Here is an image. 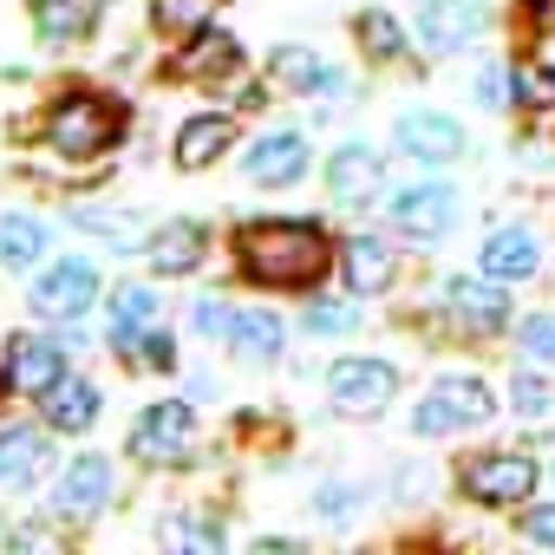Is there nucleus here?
Returning a JSON list of instances; mask_svg holds the SVG:
<instances>
[{"label":"nucleus","instance_id":"nucleus-8","mask_svg":"<svg viewBox=\"0 0 555 555\" xmlns=\"http://www.w3.org/2000/svg\"><path fill=\"white\" fill-rule=\"evenodd\" d=\"M190 444H196V405H183V399H157L131 418V457L151 464V470L183 464Z\"/></svg>","mask_w":555,"mask_h":555},{"label":"nucleus","instance_id":"nucleus-27","mask_svg":"<svg viewBox=\"0 0 555 555\" xmlns=\"http://www.w3.org/2000/svg\"><path fill=\"white\" fill-rule=\"evenodd\" d=\"M27 14H34V34L47 47H73L92 34V8L86 0H27Z\"/></svg>","mask_w":555,"mask_h":555},{"label":"nucleus","instance_id":"nucleus-19","mask_svg":"<svg viewBox=\"0 0 555 555\" xmlns=\"http://www.w3.org/2000/svg\"><path fill=\"white\" fill-rule=\"evenodd\" d=\"M203 255H209V229H203L196 216L164 222V229L144 235V261H151L157 274H190V268H203Z\"/></svg>","mask_w":555,"mask_h":555},{"label":"nucleus","instance_id":"nucleus-37","mask_svg":"<svg viewBox=\"0 0 555 555\" xmlns=\"http://www.w3.org/2000/svg\"><path fill=\"white\" fill-rule=\"evenodd\" d=\"M229 321H235V308H229L222 295H203V301H196V314H190V327H196V334H209V340H222V334H229Z\"/></svg>","mask_w":555,"mask_h":555},{"label":"nucleus","instance_id":"nucleus-38","mask_svg":"<svg viewBox=\"0 0 555 555\" xmlns=\"http://www.w3.org/2000/svg\"><path fill=\"white\" fill-rule=\"evenodd\" d=\"M522 542H529V548H555V503L522 509Z\"/></svg>","mask_w":555,"mask_h":555},{"label":"nucleus","instance_id":"nucleus-7","mask_svg":"<svg viewBox=\"0 0 555 555\" xmlns=\"http://www.w3.org/2000/svg\"><path fill=\"white\" fill-rule=\"evenodd\" d=\"M327 399H334L340 418H379L399 399V366L392 360H373V353H347L327 373Z\"/></svg>","mask_w":555,"mask_h":555},{"label":"nucleus","instance_id":"nucleus-5","mask_svg":"<svg viewBox=\"0 0 555 555\" xmlns=\"http://www.w3.org/2000/svg\"><path fill=\"white\" fill-rule=\"evenodd\" d=\"M27 308L47 321V327H79L92 308H99V261L86 255H60L40 268V282L27 295Z\"/></svg>","mask_w":555,"mask_h":555},{"label":"nucleus","instance_id":"nucleus-3","mask_svg":"<svg viewBox=\"0 0 555 555\" xmlns=\"http://www.w3.org/2000/svg\"><path fill=\"white\" fill-rule=\"evenodd\" d=\"M542 483V464L529 451H470L457 464V490L477 509H522Z\"/></svg>","mask_w":555,"mask_h":555},{"label":"nucleus","instance_id":"nucleus-22","mask_svg":"<svg viewBox=\"0 0 555 555\" xmlns=\"http://www.w3.org/2000/svg\"><path fill=\"white\" fill-rule=\"evenodd\" d=\"M47 418L40 425H0V490H27L47 470Z\"/></svg>","mask_w":555,"mask_h":555},{"label":"nucleus","instance_id":"nucleus-17","mask_svg":"<svg viewBox=\"0 0 555 555\" xmlns=\"http://www.w3.org/2000/svg\"><path fill=\"white\" fill-rule=\"evenodd\" d=\"M477 268L496 274V282H529V274H542V235L522 222H496L477 248Z\"/></svg>","mask_w":555,"mask_h":555},{"label":"nucleus","instance_id":"nucleus-21","mask_svg":"<svg viewBox=\"0 0 555 555\" xmlns=\"http://www.w3.org/2000/svg\"><path fill=\"white\" fill-rule=\"evenodd\" d=\"M40 418H47V431H92L105 418V392L92 379H73L66 373L53 392H40Z\"/></svg>","mask_w":555,"mask_h":555},{"label":"nucleus","instance_id":"nucleus-1","mask_svg":"<svg viewBox=\"0 0 555 555\" xmlns=\"http://www.w3.org/2000/svg\"><path fill=\"white\" fill-rule=\"evenodd\" d=\"M235 268L255 288H314L334 268V242L321 222H288V216L242 222L235 229Z\"/></svg>","mask_w":555,"mask_h":555},{"label":"nucleus","instance_id":"nucleus-6","mask_svg":"<svg viewBox=\"0 0 555 555\" xmlns=\"http://www.w3.org/2000/svg\"><path fill=\"white\" fill-rule=\"evenodd\" d=\"M438 308L457 334H503L509 327V282H496V274H444V288H438Z\"/></svg>","mask_w":555,"mask_h":555},{"label":"nucleus","instance_id":"nucleus-10","mask_svg":"<svg viewBox=\"0 0 555 555\" xmlns=\"http://www.w3.org/2000/svg\"><path fill=\"white\" fill-rule=\"evenodd\" d=\"M457 216H464V203H457V190H451V183H438V177L405 183V190H392V196H386V222H392L399 235H412V242H438Z\"/></svg>","mask_w":555,"mask_h":555},{"label":"nucleus","instance_id":"nucleus-9","mask_svg":"<svg viewBox=\"0 0 555 555\" xmlns=\"http://www.w3.org/2000/svg\"><path fill=\"white\" fill-rule=\"evenodd\" d=\"M112 490H118L112 457H105V451H79V457H66V470L53 477V516H60V522H92V516H105Z\"/></svg>","mask_w":555,"mask_h":555},{"label":"nucleus","instance_id":"nucleus-23","mask_svg":"<svg viewBox=\"0 0 555 555\" xmlns=\"http://www.w3.org/2000/svg\"><path fill=\"white\" fill-rule=\"evenodd\" d=\"M274 79H282L288 92H301V99H340V92H347V73L327 66V60L308 53V47H282V53H274Z\"/></svg>","mask_w":555,"mask_h":555},{"label":"nucleus","instance_id":"nucleus-32","mask_svg":"<svg viewBox=\"0 0 555 555\" xmlns=\"http://www.w3.org/2000/svg\"><path fill=\"white\" fill-rule=\"evenodd\" d=\"M216 542H222V529L203 522V509H183L164 522V548H216Z\"/></svg>","mask_w":555,"mask_h":555},{"label":"nucleus","instance_id":"nucleus-24","mask_svg":"<svg viewBox=\"0 0 555 555\" xmlns=\"http://www.w3.org/2000/svg\"><path fill=\"white\" fill-rule=\"evenodd\" d=\"M177 73L183 79H229V73H242V40L222 27H203V34H190V53H177Z\"/></svg>","mask_w":555,"mask_h":555},{"label":"nucleus","instance_id":"nucleus-34","mask_svg":"<svg viewBox=\"0 0 555 555\" xmlns=\"http://www.w3.org/2000/svg\"><path fill=\"white\" fill-rule=\"evenodd\" d=\"M353 327H360L353 301H314L308 308V334H353Z\"/></svg>","mask_w":555,"mask_h":555},{"label":"nucleus","instance_id":"nucleus-35","mask_svg":"<svg viewBox=\"0 0 555 555\" xmlns=\"http://www.w3.org/2000/svg\"><path fill=\"white\" fill-rule=\"evenodd\" d=\"M131 366H144V373H177V340H170L164 327H151V334L138 340V353H131Z\"/></svg>","mask_w":555,"mask_h":555},{"label":"nucleus","instance_id":"nucleus-26","mask_svg":"<svg viewBox=\"0 0 555 555\" xmlns=\"http://www.w3.org/2000/svg\"><path fill=\"white\" fill-rule=\"evenodd\" d=\"M282 340H288V327L274 321V314H235L229 334H222V347H229L242 366H268L274 353H282Z\"/></svg>","mask_w":555,"mask_h":555},{"label":"nucleus","instance_id":"nucleus-40","mask_svg":"<svg viewBox=\"0 0 555 555\" xmlns=\"http://www.w3.org/2000/svg\"><path fill=\"white\" fill-rule=\"evenodd\" d=\"M0 386H8V373H0Z\"/></svg>","mask_w":555,"mask_h":555},{"label":"nucleus","instance_id":"nucleus-14","mask_svg":"<svg viewBox=\"0 0 555 555\" xmlns=\"http://www.w3.org/2000/svg\"><path fill=\"white\" fill-rule=\"evenodd\" d=\"M327 190H334V203L340 209H366L373 196H386V157L373 151V144H340L334 157H327Z\"/></svg>","mask_w":555,"mask_h":555},{"label":"nucleus","instance_id":"nucleus-36","mask_svg":"<svg viewBox=\"0 0 555 555\" xmlns=\"http://www.w3.org/2000/svg\"><path fill=\"white\" fill-rule=\"evenodd\" d=\"M477 105H490V112L516 105V92H509V66H477Z\"/></svg>","mask_w":555,"mask_h":555},{"label":"nucleus","instance_id":"nucleus-12","mask_svg":"<svg viewBox=\"0 0 555 555\" xmlns=\"http://www.w3.org/2000/svg\"><path fill=\"white\" fill-rule=\"evenodd\" d=\"M308 164H314L308 131H261V138L242 151V177L261 183V190H288V183H301Z\"/></svg>","mask_w":555,"mask_h":555},{"label":"nucleus","instance_id":"nucleus-25","mask_svg":"<svg viewBox=\"0 0 555 555\" xmlns=\"http://www.w3.org/2000/svg\"><path fill=\"white\" fill-rule=\"evenodd\" d=\"M47 248H53V229H47V216H27V209L0 216V268L27 274L34 261H47Z\"/></svg>","mask_w":555,"mask_h":555},{"label":"nucleus","instance_id":"nucleus-4","mask_svg":"<svg viewBox=\"0 0 555 555\" xmlns=\"http://www.w3.org/2000/svg\"><path fill=\"white\" fill-rule=\"evenodd\" d=\"M483 418H496V392L477 373H444V379L425 386V399L412 412V431L418 438H457V431H470Z\"/></svg>","mask_w":555,"mask_h":555},{"label":"nucleus","instance_id":"nucleus-2","mask_svg":"<svg viewBox=\"0 0 555 555\" xmlns=\"http://www.w3.org/2000/svg\"><path fill=\"white\" fill-rule=\"evenodd\" d=\"M118 138H125V105H112L105 92H60L40 118V144L66 164L105 157Z\"/></svg>","mask_w":555,"mask_h":555},{"label":"nucleus","instance_id":"nucleus-33","mask_svg":"<svg viewBox=\"0 0 555 555\" xmlns=\"http://www.w3.org/2000/svg\"><path fill=\"white\" fill-rule=\"evenodd\" d=\"M509 405H516V418H529V425H535V418H548V412H555V392H548L535 373H516V379H509Z\"/></svg>","mask_w":555,"mask_h":555},{"label":"nucleus","instance_id":"nucleus-18","mask_svg":"<svg viewBox=\"0 0 555 555\" xmlns=\"http://www.w3.org/2000/svg\"><path fill=\"white\" fill-rule=\"evenodd\" d=\"M340 274H347V288H353L360 301H373V295L392 288L399 255H392L386 235H347V242H340Z\"/></svg>","mask_w":555,"mask_h":555},{"label":"nucleus","instance_id":"nucleus-30","mask_svg":"<svg viewBox=\"0 0 555 555\" xmlns=\"http://www.w3.org/2000/svg\"><path fill=\"white\" fill-rule=\"evenodd\" d=\"M509 92H516V105L548 112V105H555V66H542V60H516V66H509Z\"/></svg>","mask_w":555,"mask_h":555},{"label":"nucleus","instance_id":"nucleus-13","mask_svg":"<svg viewBox=\"0 0 555 555\" xmlns=\"http://www.w3.org/2000/svg\"><path fill=\"white\" fill-rule=\"evenodd\" d=\"M483 27H490V8L483 0H425L418 8V47L425 53H464L470 40H483Z\"/></svg>","mask_w":555,"mask_h":555},{"label":"nucleus","instance_id":"nucleus-39","mask_svg":"<svg viewBox=\"0 0 555 555\" xmlns=\"http://www.w3.org/2000/svg\"><path fill=\"white\" fill-rule=\"evenodd\" d=\"M314 503H321V516H353V503H360V490H353V483H327V490H321Z\"/></svg>","mask_w":555,"mask_h":555},{"label":"nucleus","instance_id":"nucleus-20","mask_svg":"<svg viewBox=\"0 0 555 555\" xmlns=\"http://www.w3.org/2000/svg\"><path fill=\"white\" fill-rule=\"evenodd\" d=\"M229 144H235V118H229V112H196V118L177 125L170 157H177L183 170H209L216 157H229Z\"/></svg>","mask_w":555,"mask_h":555},{"label":"nucleus","instance_id":"nucleus-28","mask_svg":"<svg viewBox=\"0 0 555 555\" xmlns=\"http://www.w3.org/2000/svg\"><path fill=\"white\" fill-rule=\"evenodd\" d=\"M209 14H216V0H151V27H157V34H170V40L203 34V27H209Z\"/></svg>","mask_w":555,"mask_h":555},{"label":"nucleus","instance_id":"nucleus-16","mask_svg":"<svg viewBox=\"0 0 555 555\" xmlns=\"http://www.w3.org/2000/svg\"><path fill=\"white\" fill-rule=\"evenodd\" d=\"M157 314H164V301H157V288H144V282H125L112 301H105V340H112V353L131 366V353H138V340L157 327Z\"/></svg>","mask_w":555,"mask_h":555},{"label":"nucleus","instance_id":"nucleus-29","mask_svg":"<svg viewBox=\"0 0 555 555\" xmlns=\"http://www.w3.org/2000/svg\"><path fill=\"white\" fill-rule=\"evenodd\" d=\"M353 34H360L366 60H399V53H405V27H399L386 8H366V14L353 21Z\"/></svg>","mask_w":555,"mask_h":555},{"label":"nucleus","instance_id":"nucleus-15","mask_svg":"<svg viewBox=\"0 0 555 555\" xmlns=\"http://www.w3.org/2000/svg\"><path fill=\"white\" fill-rule=\"evenodd\" d=\"M392 151L418 157V164H457L464 157V125L444 112H405L392 125Z\"/></svg>","mask_w":555,"mask_h":555},{"label":"nucleus","instance_id":"nucleus-31","mask_svg":"<svg viewBox=\"0 0 555 555\" xmlns=\"http://www.w3.org/2000/svg\"><path fill=\"white\" fill-rule=\"evenodd\" d=\"M516 353H522L529 366H555V308H542V314H529V321L516 327Z\"/></svg>","mask_w":555,"mask_h":555},{"label":"nucleus","instance_id":"nucleus-11","mask_svg":"<svg viewBox=\"0 0 555 555\" xmlns=\"http://www.w3.org/2000/svg\"><path fill=\"white\" fill-rule=\"evenodd\" d=\"M0 373H8L14 392L40 399V392H53V386L73 373V366H66V340H53V334H14L8 353H0Z\"/></svg>","mask_w":555,"mask_h":555}]
</instances>
